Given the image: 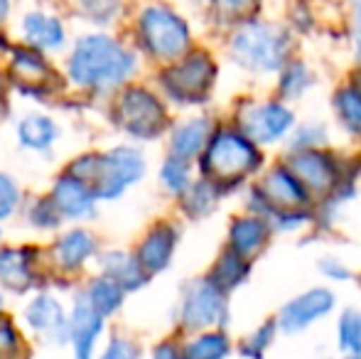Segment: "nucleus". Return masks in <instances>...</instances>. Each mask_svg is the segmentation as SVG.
<instances>
[{
	"mask_svg": "<svg viewBox=\"0 0 361 359\" xmlns=\"http://www.w3.org/2000/svg\"><path fill=\"white\" fill-rule=\"evenodd\" d=\"M224 202H228V197L224 195L221 187L200 175L192 182L190 190L177 200V214L185 221H190V224H197V221L212 219L221 209Z\"/></svg>",
	"mask_w": 361,
	"mask_h": 359,
	"instance_id": "obj_18",
	"label": "nucleus"
},
{
	"mask_svg": "<svg viewBox=\"0 0 361 359\" xmlns=\"http://www.w3.org/2000/svg\"><path fill=\"white\" fill-rule=\"evenodd\" d=\"M94 249H96V241L89 231L72 229L57 241L54 256H57L62 269H79V266L94 254Z\"/></svg>",
	"mask_w": 361,
	"mask_h": 359,
	"instance_id": "obj_31",
	"label": "nucleus"
},
{
	"mask_svg": "<svg viewBox=\"0 0 361 359\" xmlns=\"http://www.w3.org/2000/svg\"><path fill=\"white\" fill-rule=\"evenodd\" d=\"M337 310L339 296L334 291V286L314 283V286H307L286 298L273 315H276L278 325H281L283 337H298L314 330L322 322L332 320L337 315Z\"/></svg>",
	"mask_w": 361,
	"mask_h": 359,
	"instance_id": "obj_8",
	"label": "nucleus"
},
{
	"mask_svg": "<svg viewBox=\"0 0 361 359\" xmlns=\"http://www.w3.org/2000/svg\"><path fill=\"white\" fill-rule=\"evenodd\" d=\"M84 8L91 15V20L106 23L116 13V8H118V0H84Z\"/></svg>",
	"mask_w": 361,
	"mask_h": 359,
	"instance_id": "obj_42",
	"label": "nucleus"
},
{
	"mask_svg": "<svg viewBox=\"0 0 361 359\" xmlns=\"http://www.w3.org/2000/svg\"><path fill=\"white\" fill-rule=\"evenodd\" d=\"M32 221L37 226H44V229H49V226H57L59 224V217H62V212H59V207L54 205V200H42L37 202V205L32 207Z\"/></svg>",
	"mask_w": 361,
	"mask_h": 359,
	"instance_id": "obj_40",
	"label": "nucleus"
},
{
	"mask_svg": "<svg viewBox=\"0 0 361 359\" xmlns=\"http://www.w3.org/2000/svg\"><path fill=\"white\" fill-rule=\"evenodd\" d=\"M349 37H352V54H354V64H361V0H354V10H352V30H349Z\"/></svg>",
	"mask_w": 361,
	"mask_h": 359,
	"instance_id": "obj_43",
	"label": "nucleus"
},
{
	"mask_svg": "<svg viewBox=\"0 0 361 359\" xmlns=\"http://www.w3.org/2000/svg\"><path fill=\"white\" fill-rule=\"evenodd\" d=\"M278 241L276 231H273L271 221L263 219L258 214H251L246 209H236L226 219V229H224V244L226 249L236 251V254L246 256L251 261H261L263 256L271 251V246Z\"/></svg>",
	"mask_w": 361,
	"mask_h": 359,
	"instance_id": "obj_13",
	"label": "nucleus"
},
{
	"mask_svg": "<svg viewBox=\"0 0 361 359\" xmlns=\"http://www.w3.org/2000/svg\"><path fill=\"white\" fill-rule=\"evenodd\" d=\"M116 121L121 130L138 143H152L167 135L172 126L170 104L162 94H155L145 87H128L121 94L116 106Z\"/></svg>",
	"mask_w": 361,
	"mask_h": 359,
	"instance_id": "obj_7",
	"label": "nucleus"
},
{
	"mask_svg": "<svg viewBox=\"0 0 361 359\" xmlns=\"http://www.w3.org/2000/svg\"><path fill=\"white\" fill-rule=\"evenodd\" d=\"M182 241V224L177 219H160L145 231L138 244V261L150 276H160L172 266Z\"/></svg>",
	"mask_w": 361,
	"mask_h": 359,
	"instance_id": "obj_15",
	"label": "nucleus"
},
{
	"mask_svg": "<svg viewBox=\"0 0 361 359\" xmlns=\"http://www.w3.org/2000/svg\"><path fill=\"white\" fill-rule=\"evenodd\" d=\"M13 74H15L18 82L27 84V87H35V89H39L49 77H52L49 67L42 62V57L35 54V52H18L15 54Z\"/></svg>",
	"mask_w": 361,
	"mask_h": 359,
	"instance_id": "obj_35",
	"label": "nucleus"
},
{
	"mask_svg": "<svg viewBox=\"0 0 361 359\" xmlns=\"http://www.w3.org/2000/svg\"><path fill=\"white\" fill-rule=\"evenodd\" d=\"M57 135H59V130H57V126H54V121L42 114H32L20 121L18 138H20V143H23V148H27V150H47L49 145L57 140Z\"/></svg>",
	"mask_w": 361,
	"mask_h": 359,
	"instance_id": "obj_32",
	"label": "nucleus"
},
{
	"mask_svg": "<svg viewBox=\"0 0 361 359\" xmlns=\"http://www.w3.org/2000/svg\"><path fill=\"white\" fill-rule=\"evenodd\" d=\"M216 13L221 15L226 23H246V20L256 18V0H214Z\"/></svg>",
	"mask_w": 361,
	"mask_h": 359,
	"instance_id": "obj_36",
	"label": "nucleus"
},
{
	"mask_svg": "<svg viewBox=\"0 0 361 359\" xmlns=\"http://www.w3.org/2000/svg\"><path fill=\"white\" fill-rule=\"evenodd\" d=\"M334 347L339 355H361V308H339L334 315Z\"/></svg>",
	"mask_w": 361,
	"mask_h": 359,
	"instance_id": "obj_28",
	"label": "nucleus"
},
{
	"mask_svg": "<svg viewBox=\"0 0 361 359\" xmlns=\"http://www.w3.org/2000/svg\"><path fill=\"white\" fill-rule=\"evenodd\" d=\"M357 148H359V153H361V143H359V145H357Z\"/></svg>",
	"mask_w": 361,
	"mask_h": 359,
	"instance_id": "obj_49",
	"label": "nucleus"
},
{
	"mask_svg": "<svg viewBox=\"0 0 361 359\" xmlns=\"http://www.w3.org/2000/svg\"><path fill=\"white\" fill-rule=\"evenodd\" d=\"M52 200H54V205L59 207L62 217H69V219H84V217L94 214L96 192L91 190L84 180H79L67 173L57 180V185H54Z\"/></svg>",
	"mask_w": 361,
	"mask_h": 359,
	"instance_id": "obj_22",
	"label": "nucleus"
},
{
	"mask_svg": "<svg viewBox=\"0 0 361 359\" xmlns=\"http://www.w3.org/2000/svg\"><path fill=\"white\" fill-rule=\"evenodd\" d=\"M253 271H256V261H251V259H246V256L221 246L204 273L221 288V291L233 296V293H238L241 288H246L248 283H251Z\"/></svg>",
	"mask_w": 361,
	"mask_h": 359,
	"instance_id": "obj_19",
	"label": "nucleus"
},
{
	"mask_svg": "<svg viewBox=\"0 0 361 359\" xmlns=\"http://www.w3.org/2000/svg\"><path fill=\"white\" fill-rule=\"evenodd\" d=\"M224 116L271 155H278L288 148L290 135L300 121L298 106L278 99L273 91L268 94L251 91L238 96Z\"/></svg>",
	"mask_w": 361,
	"mask_h": 359,
	"instance_id": "obj_3",
	"label": "nucleus"
},
{
	"mask_svg": "<svg viewBox=\"0 0 361 359\" xmlns=\"http://www.w3.org/2000/svg\"><path fill=\"white\" fill-rule=\"evenodd\" d=\"M283 332L276 315L263 317L261 322L246 330L241 337H236V355L241 359H268L273 347L281 342Z\"/></svg>",
	"mask_w": 361,
	"mask_h": 359,
	"instance_id": "obj_25",
	"label": "nucleus"
},
{
	"mask_svg": "<svg viewBox=\"0 0 361 359\" xmlns=\"http://www.w3.org/2000/svg\"><path fill=\"white\" fill-rule=\"evenodd\" d=\"M101 266H104V276L114 278L126 293L140 291L152 278L138 261V254H130V251H106Z\"/></svg>",
	"mask_w": 361,
	"mask_h": 359,
	"instance_id": "obj_23",
	"label": "nucleus"
},
{
	"mask_svg": "<svg viewBox=\"0 0 361 359\" xmlns=\"http://www.w3.org/2000/svg\"><path fill=\"white\" fill-rule=\"evenodd\" d=\"M337 143H339V135H337V130H334L332 121L319 118V116H307V118L300 116L286 150H314V148H327V145H337Z\"/></svg>",
	"mask_w": 361,
	"mask_h": 359,
	"instance_id": "obj_26",
	"label": "nucleus"
},
{
	"mask_svg": "<svg viewBox=\"0 0 361 359\" xmlns=\"http://www.w3.org/2000/svg\"><path fill=\"white\" fill-rule=\"evenodd\" d=\"M150 359H185V347H182V335H172L165 340L155 342L150 352Z\"/></svg>",
	"mask_w": 361,
	"mask_h": 359,
	"instance_id": "obj_41",
	"label": "nucleus"
},
{
	"mask_svg": "<svg viewBox=\"0 0 361 359\" xmlns=\"http://www.w3.org/2000/svg\"><path fill=\"white\" fill-rule=\"evenodd\" d=\"M8 5H10V0H0V20L8 15Z\"/></svg>",
	"mask_w": 361,
	"mask_h": 359,
	"instance_id": "obj_45",
	"label": "nucleus"
},
{
	"mask_svg": "<svg viewBox=\"0 0 361 359\" xmlns=\"http://www.w3.org/2000/svg\"><path fill=\"white\" fill-rule=\"evenodd\" d=\"M25 320L30 322L35 332L39 335L54 337V340H64L69 335V322L64 315L62 305L49 296H37L25 310Z\"/></svg>",
	"mask_w": 361,
	"mask_h": 359,
	"instance_id": "obj_24",
	"label": "nucleus"
},
{
	"mask_svg": "<svg viewBox=\"0 0 361 359\" xmlns=\"http://www.w3.org/2000/svg\"><path fill=\"white\" fill-rule=\"evenodd\" d=\"M20 205V190L8 175H0V219L10 217Z\"/></svg>",
	"mask_w": 361,
	"mask_h": 359,
	"instance_id": "obj_39",
	"label": "nucleus"
},
{
	"mask_svg": "<svg viewBox=\"0 0 361 359\" xmlns=\"http://www.w3.org/2000/svg\"><path fill=\"white\" fill-rule=\"evenodd\" d=\"M101 359H145V357L138 342L126 340V337H114Z\"/></svg>",
	"mask_w": 361,
	"mask_h": 359,
	"instance_id": "obj_38",
	"label": "nucleus"
},
{
	"mask_svg": "<svg viewBox=\"0 0 361 359\" xmlns=\"http://www.w3.org/2000/svg\"><path fill=\"white\" fill-rule=\"evenodd\" d=\"M123 298H126L123 288H121L114 278L104 276V278H96L89 286V298H86V300L106 317V315H114V312L123 305Z\"/></svg>",
	"mask_w": 361,
	"mask_h": 359,
	"instance_id": "obj_34",
	"label": "nucleus"
},
{
	"mask_svg": "<svg viewBox=\"0 0 361 359\" xmlns=\"http://www.w3.org/2000/svg\"><path fill=\"white\" fill-rule=\"evenodd\" d=\"M197 178H200L197 163L177 158V155H172V153H165V158H162V163H160V170H157V182H160V187L175 202L190 190L192 182Z\"/></svg>",
	"mask_w": 361,
	"mask_h": 359,
	"instance_id": "obj_27",
	"label": "nucleus"
},
{
	"mask_svg": "<svg viewBox=\"0 0 361 359\" xmlns=\"http://www.w3.org/2000/svg\"><path fill=\"white\" fill-rule=\"evenodd\" d=\"M352 148L354 145L337 143L314 150H283L278 155L295 170V175L302 180V185L307 187L310 195L317 202L324 195H329L339 178H342L349 155H352Z\"/></svg>",
	"mask_w": 361,
	"mask_h": 359,
	"instance_id": "obj_9",
	"label": "nucleus"
},
{
	"mask_svg": "<svg viewBox=\"0 0 361 359\" xmlns=\"http://www.w3.org/2000/svg\"><path fill=\"white\" fill-rule=\"evenodd\" d=\"M295 32L278 23L251 18L228 35L226 57L253 82H268L295 57Z\"/></svg>",
	"mask_w": 361,
	"mask_h": 359,
	"instance_id": "obj_2",
	"label": "nucleus"
},
{
	"mask_svg": "<svg viewBox=\"0 0 361 359\" xmlns=\"http://www.w3.org/2000/svg\"><path fill=\"white\" fill-rule=\"evenodd\" d=\"M347 77L352 79V82L357 84V87L361 89V64H354V69H352V72L347 74Z\"/></svg>",
	"mask_w": 361,
	"mask_h": 359,
	"instance_id": "obj_44",
	"label": "nucleus"
},
{
	"mask_svg": "<svg viewBox=\"0 0 361 359\" xmlns=\"http://www.w3.org/2000/svg\"><path fill=\"white\" fill-rule=\"evenodd\" d=\"M329 121L339 135V143H361V89L352 79H342L329 94Z\"/></svg>",
	"mask_w": 361,
	"mask_h": 359,
	"instance_id": "obj_16",
	"label": "nucleus"
},
{
	"mask_svg": "<svg viewBox=\"0 0 361 359\" xmlns=\"http://www.w3.org/2000/svg\"><path fill=\"white\" fill-rule=\"evenodd\" d=\"M219 121H221V116L209 109L187 111L182 118L172 121L170 130H167V135H165L167 153L197 163L200 155L204 153V148L209 145Z\"/></svg>",
	"mask_w": 361,
	"mask_h": 359,
	"instance_id": "obj_12",
	"label": "nucleus"
},
{
	"mask_svg": "<svg viewBox=\"0 0 361 359\" xmlns=\"http://www.w3.org/2000/svg\"><path fill=\"white\" fill-rule=\"evenodd\" d=\"M197 3H202V0H197Z\"/></svg>",
	"mask_w": 361,
	"mask_h": 359,
	"instance_id": "obj_50",
	"label": "nucleus"
},
{
	"mask_svg": "<svg viewBox=\"0 0 361 359\" xmlns=\"http://www.w3.org/2000/svg\"><path fill=\"white\" fill-rule=\"evenodd\" d=\"M256 182L263 190V195L268 197L273 209H295V207L314 205V197L310 195V190L302 185V180L295 175V170L281 155H273V160L268 163V168L263 170Z\"/></svg>",
	"mask_w": 361,
	"mask_h": 359,
	"instance_id": "obj_14",
	"label": "nucleus"
},
{
	"mask_svg": "<svg viewBox=\"0 0 361 359\" xmlns=\"http://www.w3.org/2000/svg\"><path fill=\"white\" fill-rule=\"evenodd\" d=\"M0 359H25V347L8 317H0Z\"/></svg>",
	"mask_w": 361,
	"mask_h": 359,
	"instance_id": "obj_37",
	"label": "nucleus"
},
{
	"mask_svg": "<svg viewBox=\"0 0 361 359\" xmlns=\"http://www.w3.org/2000/svg\"><path fill=\"white\" fill-rule=\"evenodd\" d=\"M147 175V158L138 145H118L99 155L91 190L101 200H118Z\"/></svg>",
	"mask_w": 361,
	"mask_h": 359,
	"instance_id": "obj_11",
	"label": "nucleus"
},
{
	"mask_svg": "<svg viewBox=\"0 0 361 359\" xmlns=\"http://www.w3.org/2000/svg\"><path fill=\"white\" fill-rule=\"evenodd\" d=\"M319 87V74L305 57L295 54L293 59L276 74L271 82V91L278 99L288 101L293 106H300L314 89Z\"/></svg>",
	"mask_w": 361,
	"mask_h": 359,
	"instance_id": "obj_17",
	"label": "nucleus"
},
{
	"mask_svg": "<svg viewBox=\"0 0 361 359\" xmlns=\"http://www.w3.org/2000/svg\"><path fill=\"white\" fill-rule=\"evenodd\" d=\"M25 37L32 47L39 49H59L64 44V28L57 18L42 13H32L23 23Z\"/></svg>",
	"mask_w": 361,
	"mask_h": 359,
	"instance_id": "obj_30",
	"label": "nucleus"
},
{
	"mask_svg": "<svg viewBox=\"0 0 361 359\" xmlns=\"http://www.w3.org/2000/svg\"><path fill=\"white\" fill-rule=\"evenodd\" d=\"M271 160L273 155L268 150L253 143L238 126L221 116L209 145L197 160V170L202 178L221 187L228 200H236L251 182L261 178Z\"/></svg>",
	"mask_w": 361,
	"mask_h": 359,
	"instance_id": "obj_1",
	"label": "nucleus"
},
{
	"mask_svg": "<svg viewBox=\"0 0 361 359\" xmlns=\"http://www.w3.org/2000/svg\"><path fill=\"white\" fill-rule=\"evenodd\" d=\"M0 305H3V296H0Z\"/></svg>",
	"mask_w": 361,
	"mask_h": 359,
	"instance_id": "obj_48",
	"label": "nucleus"
},
{
	"mask_svg": "<svg viewBox=\"0 0 361 359\" xmlns=\"http://www.w3.org/2000/svg\"><path fill=\"white\" fill-rule=\"evenodd\" d=\"M339 359H361V355H339Z\"/></svg>",
	"mask_w": 361,
	"mask_h": 359,
	"instance_id": "obj_46",
	"label": "nucleus"
},
{
	"mask_svg": "<svg viewBox=\"0 0 361 359\" xmlns=\"http://www.w3.org/2000/svg\"><path fill=\"white\" fill-rule=\"evenodd\" d=\"M138 59L130 49L106 35H91L79 39L72 59L69 74L79 87L89 89H114L133 77Z\"/></svg>",
	"mask_w": 361,
	"mask_h": 359,
	"instance_id": "obj_5",
	"label": "nucleus"
},
{
	"mask_svg": "<svg viewBox=\"0 0 361 359\" xmlns=\"http://www.w3.org/2000/svg\"><path fill=\"white\" fill-rule=\"evenodd\" d=\"M219 62L207 49H192L182 59L167 64L157 77L160 94L180 111L209 109L219 87Z\"/></svg>",
	"mask_w": 361,
	"mask_h": 359,
	"instance_id": "obj_4",
	"label": "nucleus"
},
{
	"mask_svg": "<svg viewBox=\"0 0 361 359\" xmlns=\"http://www.w3.org/2000/svg\"><path fill=\"white\" fill-rule=\"evenodd\" d=\"M314 271H317L319 281L327 283V286H347L354 283L359 276V271L349 264V259H344L337 251H324L314 261Z\"/></svg>",
	"mask_w": 361,
	"mask_h": 359,
	"instance_id": "obj_33",
	"label": "nucleus"
},
{
	"mask_svg": "<svg viewBox=\"0 0 361 359\" xmlns=\"http://www.w3.org/2000/svg\"><path fill=\"white\" fill-rule=\"evenodd\" d=\"M140 42L152 59L172 64L192 52L190 25L165 5H152L140 18Z\"/></svg>",
	"mask_w": 361,
	"mask_h": 359,
	"instance_id": "obj_10",
	"label": "nucleus"
},
{
	"mask_svg": "<svg viewBox=\"0 0 361 359\" xmlns=\"http://www.w3.org/2000/svg\"><path fill=\"white\" fill-rule=\"evenodd\" d=\"M32 256L30 249L0 251V281L13 291H25L32 281Z\"/></svg>",
	"mask_w": 361,
	"mask_h": 359,
	"instance_id": "obj_29",
	"label": "nucleus"
},
{
	"mask_svg": "<svg viewBox=\"0 0 361 359\" xmlns=\"http://www.w3.org/2000/svg\"><path fill=\"white\" fill-rule=\"evenodd\" d=\"M185 359H231L236 355V337L228 327H212V330L182 335Z\"/></svg>",
	"mask_w": 361,
	"mask_h": 359,
	"instance_id": "obj_21",
	"label": "nucleus"
},
{
	"mask_svg": "<svg viewBox=\"0 0 361 359\" xmlns=\"http://www.w3.org/2000/svg\"><path fill=\"white\" fill-rule=\"evenodd\" d=\"M101 327H104V315L86 298H81L74 305L72 320H69V340L74 345L76 359H91Z\"/></svg>",
	"mask_w": 361,
	"mask_h": 359,
	"instance_id": "obj_20",
	"label": "nucleus"
},
{
	"mask_svg": "<svg viewBox=\"0 0 361 359\" xmlns=\"http://www.w3.org/2000/svg\"><path fill=\"white\" fill-rule=\"evenodd\" d=\"M231 296L216 286L207 273L195 276L182 286L175 305L177 335L212 330V327H228L231 330Z\"/></svg>",
	"mask_w": 361,
	"mask_h": 359,
	"instance_id": "obj_6",
	"label": "nucleus"
},
{
	"mask_svg": "<svg viewBox=\"0 0 361 359\" xmlns=\"http://www.w3.org/2000/svg\"><path fill=\"white\" fill-rule=\"evenodd\" d=\"M354 283H357V288L361 291V271H359V276H357V281H354Z\"/></svg>",
	"mask_w": 361,
	"mask_h": 359,
	"instance_id": "obj_47",
	"label": "nucleus"
}]
</instances>
